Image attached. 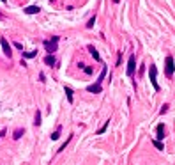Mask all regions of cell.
<instances>
[{"label": "cell", "mask_w": 175, "mask_h": 165, "mask_svg": "<svg viewBox=\"0 0 175 165\" xmlns=\"http://www.w3.org/2000/svg\"><path fill=\"white\" fill-rule=\"evenodd\" d=\"M25 133V130L23 128H18V130H14V133H12V139L14 140H18V139H21V135Z\"/></svg>", "instance_id": "8fae6325"}, {"label": "cell", "mask_w": 175, "mask_h": 165, "mask_svg": "<svg viewBox=\"0 0 175 165\" xmlns=\"http://www.w3.org/2000/svg\"><path fill=\"white\" fill-rule=\"evenodd\" d=\"M34 121H35V126H39V124H41V112H39V110H37V112H35V119H34Z\"/></svg>", "instance_id": "2e32d148"}, {"label": "cell", "mask_w": 175, "mask_h": 165, "mask_svg": "<svg viewBox=\"0 0 175 165\" xmlns=\"http://www.w3.org/2000/svg\"><path fill=\"white\" fill-rule=\"evenodd\" d=\"M134 68H136V55H129V62H127V76H133Z\"/></svg>", "instance_id": "5b68a950"}, {"label": "cell", "mask_w": 175, "mask_h": 165, "mask_svg": "<svg viewBox=\"0 0 175 165\" xmlns=\"http://www.w3.org/2000/svg\"><path fill=\"white\" fill-rule=\"evenodd\" d=\"M39 11H41L39 5H29V7H25V12H27V14H37Z\"/></svg>", "instance_id": "52a82bcc"}, {"label": "cell", "mask_w": 175, "mask_h": 165, "mask_svg": "<svg viewBox=\"0 0 175 165\" xmlns=\"http://www.w3.org/2000/svg\"><path fill=\"white\" fill-rule=\"evenodd\" d=\"M2 135H5V130H2V132H0V137H2Z\"/></svg>", "instance_id": "7402d4cb"}, {"label": "cell", "mask_w": 175, "mask_h": 165, "mask_svg": "<svg viewBox=\"0 0 175 165\" xmlns=\"http://www.w3.org/2000/svg\"><path fill=\"white\" fill-rule=\"evenodd\" d=\"M44 62H46L48 66H55V64H57V59H55L53 55H46V57H44Z\"/></svg>", "instance_id": "30bf717a"}, {"label": "cell", "mask_w": 175, "mask_h": 165, "mask_svg": "<svg viewBox=\"0 0 175 165\" xmlns=\"http://www.w3.org/2000/svg\"><path fill=\"white\" fill-rule=\"evenodd\" d=\"M113 2H115V4H119V2H120V0H113Z\"/></svg>", "instance_id": "603a6c76"}, {"label": "cell", "mask_w": 175, "mask_h": 165, "mask_svg": "<svg viewBox=\"0 0 175 165\" xmlns=\"http://www.w3.org/2000/svg\"><path fill=\"white\" fill-rule=\"evenodd\" d=\"M83 69H85V73H87V75H92V68H83Z\"/></svg>", "instance_id": "44dd1931"}, {"label": "cell", "mask_w": 175, "mask_h": 165, "mask_svg": "<svg viewBox=\"0 0 175 165\" xmlns=\"http://www.w3.org/2000/svg\"><path fill=\"white\" fill-rule=\"evenodd\" d=\"M50 2H55V0H50Z\"/></svg>", "instance_id": "d4e9b609"}, {"label": "cell", "mask_w": 175, "mask_h": 165, "mask_svg": "<svg viewBox=\"0 0 175 165\" xmlns=\"http://www.w3.org/2000/svg\"><path fill=\"white\" fill-rule=\"evenodd\" d=\"M106 71H108V68H106V66H103V69H101V75H99V78L96 80V83L87 87V91H89V93L97 94V93H101V91H103V85H101V83H103L104 76H106Z\"/></svg>", "instance_id": "6da1fadb"}, {"label": "cell", "mask_w": 175, "mask_h": 165, "mask_svg": "<svg viewBox=\"0 0 175 165\" xmlns=\"http://www.w3.org/2000/svg\"><path fill=\"white\" fill-rule=\"evenodd\" d=\"M152 144H154L156 147H157V149H159V151H163V144H161V142H159V140H152Z\"/></svg>", "instance_id": "ac0fdd59"}, {"label": "cell", "mask_w": 175, "mask_h": 165, "mask_svg": "<svg viewBox=\"0 0 175 165\" xmlns=\"http://www.w3.org/2000/svg\"><path fill=\"white\" fill-rule=\"evenodd\" d=\"M59 139H60V128H57L52 133V140H59Z\"/></svg>", "instance_id": "5bb4252c"}, {"label": "cell", "mask_w": 175, "mask_h": 165, "mask_svg": "<svg viewBox=\"0 0 175 165\" xmlns=\"http://www.w3.org/2000/svg\"><path fill=\"white\" fill-rule=\"evenodd\" d=\"M163 139H165V126H163V124H159V126H157V137H156V140H159V142H161Z\"/></svg>", "instance_id": "ba28073f"}, {"label": "cell", "mask_w": 175, "mask_h": 165, "mask_svg": "<svg viewBox=\"0 0 175 165\" xmlns=\"http://www.w3.org/2000/svg\"><path fill=\"white\" fill-rule=\"evenodd\" d=\"M89 52H90V55L94 57V61L101 62V55H99V53H97V50H96L94 46H90V44H89Z\"/></svg>", "instance_id": "9c48e42d"}, {"label": "cell", "mask_w": 175, "mask_h": 165, "mask_svg": "<svg viewBox=\"0 0 175 165\" xmlns=\"http://www.w3.org/2000/svg\"><path fill=\"white\" fill-rule=\"evenodd\" d=\"M2 2H7V0H2Z\"/></svg>", "instance_id": "cb8c5ba5"}, {"label": "cell", "mask_w": 175, "mask_h": 165, "mask_svg": "<svg viewBox=\"0 0 175 165\" xmlns=\"http://www.w3.org/2000/svg\"><path fill=\"white\" fill-rule=\"evenodd\" d=\"M0 44H2V50H4V53H5V55H7V57H11V46H9V41H7V39H5V37H2V39H0Z\"/></svg>", "instance_id": "8992f818"}, {"label": "cell", "mask_w": 175, "mask_h": 165, "mask_svg": "<svg viewBox=\"0 0 175 165\" xmlns=\"http://www.w3.org/2000/svg\"><path fill=\"white\" fill-rule=\"evenodd\" d=\"M44 48H46L48 55H53V52H57V48H59V37L53 36L52 41H44Z\"/></svg>", "instance_id": "277c9868"}, {"label": "cell", "mask_w": 175, "mask_h": 165, "mask_svg": "<svg viewBox=\"0 0 175 165\" xmlns=\"http://www.w3.org/2000/svg\"><path fill=\"white\" fill-rule=\"evenodd\" d=\"M94 23H96V16H92V18L89 20V23H87V29H92V27H94Z\"/></svg>", "instance_id": "e0dca14e"}, {"label": "cell", "mask_w": 175, "mask_h": 165, "mask_svg": "<svg viewBox=\"0 0 175 165\" xmlns=\"http://www.w3.org/2000/svg\"><path fill=\"white\" fill-rule=\"evenodd\" d=\"M168 112V105H163V107H161V114H166Z\"/></svg>", "instance_id": "d6986e66"}, {"label": "cell", "mask_w": 175, "mask_h": 165, "mask_svg": "<svg viewBox=\"0 0 175 165\" xmlns=\"http://www.w3.org/2000/svg\"><path fill=\"white\" fill-rule=\"evenodd\" d=\"M149 78H150V83H152L154 91L157 93L161 87H159V83H157V68H156L154 64H150V68H149Z\"/></svg>", "instance_id": "7a4b0ae2"}, {"label": "cell", "mask_w": 175, "mask_h": 165, "mask_svg": "<svg viewBox=\"0 0 175 165\" xmlns=\"http://www.w3.org/2000/svg\"><path fill=\"white\" fill-rule=\"evenodd\" d=\"M14 46H16L18 50H23V44H21V43H14Z\"/></svg>", "instance_id": "ffe728a7"}, {"label": "cell", "mask_w": 175, "mask_h": 165, "mask_svg": "<svg viewBox=\"0 0 175 165\" xmlns=\"http://www.w3.org/2000/svg\"><path fill=\"white\" fill-rule=\"evenodd\" d=\"M108 124H110V119H108V121H106V123L103 124V128H99V130H97V133H99V135H101V133H104V132L108 130Z\"/></svg>", "instance_id": "9a60e30c"}, {"label": "cell", "mask_w": 175, "mask_h": 165, "mask_svg": "<svg viewBox=\"0 0 175 165\" xmlns=\"http://www.w3.org/2000/svg\"><path fill=\"white\" fill-rule=\"evenodd\" d=\"M37 55V50H34V52H23V57L25 59H32V57H35Z\"/></svg>", "instance_id": "7c38bea8"}, {"label": "cell", "mask_w": 175, "mask_h": 165, "mask_svg": "<svg viewBox=\"0 0 175 165\" xmlns=\"http://www.w3.org/2000/svg\"><path fill=\"white\" fill-rule=\"evenodd\" d=\"M173 71H175V62H173V57L172 55H168L165 59V75L168 78H172L173 76Z\"/></svg>", "instance_id": "3957f363"}, {"label": "cell", "mask_w": 175, "mask_h": 165, "mask_svg": "<svg viewBox=\"0 0 175 165\" xmlns=\"http://www.w3.org/2000/svg\"><path fill=\"white\" fill-rule=\"evenodd\" d=\"M66 94H67V101L72 103V89L71 87H66Z\"/></svg>", "instance_id": "4fadbf2b"}]
</instances>
